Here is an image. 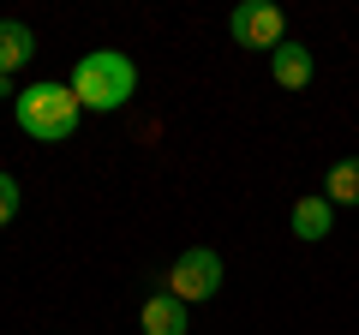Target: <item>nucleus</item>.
<instances>
[{
  "label": "nucleus",
  "instance_id": "20e7f679",
  "mask_svg": "<svg viewBox=\"0 0 359 335\" xmlns=\"http://www.w3.org/2000/svg\"><path fill=\"white\" fill-rule=\"evenodd\" d=\"M228 36L240 42V48H264V54H276V48L287 42V13L276 6V0H245V6H233Z\"/></svg>",
  "mask_w": 359,
  "mask_h": 335
},
{
  "label": "nucleus",
  "instance_id": "f03ea898",
  "mask_svg": "<svg viewBox=\"0 0 359 335\" xmlns=\"http://www.w3.org/2000/svg\"><path fill=\"white\" fill-rule=\"evenodd\" d=\"M78 96H72V84H30V90H18L13 96V120H18V132L25 138H36V144H66L78 132Z\"/></svg>",
  "mask_w": 359,
  "mask_h": 335
},
{
  "label": "nucleus",
  "instance_id": "6e6552de",
  "mask_svg": "<svg viewBox=\"0 0 359 335\" xmlns=\"http://www.w3.org/2000/svg\"><path fill=\"white\" fill-rule=\"evenodd\" d=\"M30 60H36V36H30V25H18V18H0V78L25 72Z\"/></svg>",
  "mask_w": 359,
  "mask_h": 335
},
{
  "label": "nucleus",
  "instance_id": "0eeeda50",
  "mask_svg": "<svg viewBox=\"0 0 359 335\" xmlns=\"http://www.w3.org/2000/svg\"><path fill=\"white\" fill-rule=\"evenodd\" d=\"M138 323H144V335H186L192 329V311L180 306L174 294H150L144 311H138Z\"/></svg>",
  "mask_w": 359,
  "mask_h": 335
},
{
  "label": "nucleus",
  "instance_id": "39448f33",
  "mask_svg": "<svg viewBox=\"0 0 359 335\" xmlns=\"http://www.w3.org/2000/svg\"><path fill=\"white\" fill-rule=\"evenodd\" d=\"M311 72H318V60H311V48H306V42H294V36L269 54V78H276L282 90H306Z\"/></svg>",
  "mask_w": 359,
  "mask_h": 335
},
{
  "label": "nucleus",
  "instance_id": "1a4fd4ad",
  "mask_svg": "<svg viewBox=\"0 0 359 335\" xmlns=\"http://www.w3.org/2000/svg\"><path fill=\"white\" fill-rule=\"evenodd\" d=\"M323 198H330V204H347V210L359 204V156H347V162H335L330 174H323Z\"/></svg>",
  "mask_w": 359,
  "mask_h": 335
},
{
  "label": "nucleus",
  "instance_id": "f257e3e1",
  "mask_svg": "<svg viewBox=\"0 0 359 335\" xmlns=\"http://www.w3.org/2000/svg\"><path fill=\"white\" fill-rule=\"evenodd\" d=\"M66 84H72L78 108L114 114V108H126L132 96H138V66H132L120 48H90V54H78V66H72Z\"/></svg>",
  "mask_w": 359,
  "mask_h": 335
},
{
  "label": "nucleus",
  "instance_id": "423d86ee",
  "mask_svg": "<svg viewBox=\"0 0 359 335\" xmlns=\"http://www.w3.org/2000/svg\"><path fill=\"white\" fill-rule=\"evenodd\" d=\"M287 228H294V240H330V228H335V204H330L323 192L299 198V204L287 210Z\"/></svg>",
  "mask_w": 359,
  "mask_h": 335
},
{
  "label": "nucleus",
  "instance_id": "9d476101",
  "mask_svg": "<svg viewBox=\"0 0 359 335\" xmlns=\"http://www.w3.org/2000/svg\"><path fill=\"white\" fill-rule=\"evenodd\" d=\"M18 204H25V192H18V180L13 174H0V228L18 216Z\"/></svg>",
  "mask_w": 359,
  "mask_h": 335
},
{
  "label": "nucleus",
  "instance_id": "7ed1b4c3",
  "mask_svg": "<svg viewBox=\"0 0 359 335\" xmlns=\"http://www.w3.org/2000/svg\"><path fill=\"white\" fill-rule=\"evenodd\" d=\"M162 294H174L180 306H198V299H216L222 294V258L210 245H192V252H180L162 275Z\"/></svg>",
  "mask_w": 359,
  "mask_h": 335
}]
</instances>
